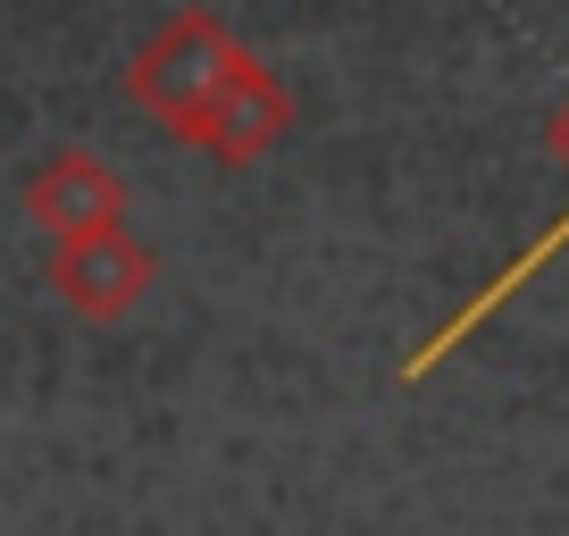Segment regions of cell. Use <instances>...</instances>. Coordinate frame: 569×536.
Returning a JSON list of instances; mask_svg holds the SVG:
<instances>
[{
  "label": "cell",
  "instance_id": "cell-1",
  "mask_svg": "<svg viewBox=\"0 0 569 536\" xmlns=\"http://www.w3.org/2000/svg\"><path fill=\"white\" fill-rule=\"evenodd\" d=\"M234 68H243L234 34H227L218 18H201V9H193V18H177L160 42H151V51L134 59V92H142L151 109H160V118L177 126V135H193V118L210 109V92L227 85Z\"/></svg>",
  "mask_w": 569,
  "mask_h": 536
},
{
  "label": "cell",
  "instance_id": "cell-2",
  "mask_svg": "<svg viewBox=\"0 0 569 536\" xmlns=\"http://www.w3.org/2000/svg\"><path fill=\"white\" fill-rule=\"evenodd\" d=\"M552 160H561V168H569V109H561V118H552ZM561 251H569V210H561V218H552V227H545V235H536V244H528V251H511V260H502V277H486V286H478V294H469V302H461V310H452V319H445V327H436V336H427V344H419V353H410V360H402V377H427V369H436V360H452V353H461V344H469V336H478V327H486V319H495V310H502V302H511V294H519V286H528V277H545V268H552V260H561Z\"/></svg>",
  "mask_w": 569,
  "mask_h": 536
},
{
  "label": "cell",
  "instance_id": "cell-3",
  "mask_svg": "<svg viewBox=\"0 0 569 536\" xmlns=\"http://www.w3.org/2000/svg\"><path fill=\"white\" fill-rule=\"evenodd\" d=\"M284 126H293V101H284V85L260 68V59H243V68H234L227 85L210 92V109L193 118V143H210L218 160H251V151L284 143Z\"/></svg>",
  "mask_w": 569,
  "mask_h": 536
},
{
  "label": "cell",
  "instance_id": "cell-4",
  "mask_svg": "<svg viewBox=\"0 0 569 536\" xmlns=\"http://www.w3.org/2000/svg\"><path fill=\"white\" fill-rule=\"evenodd\" d=\"M142 251L134 244H118L109 227H92V235H68V260H59V286H68V302H84V310H126L142 294Z\"/></svg>",
  "mask_w": 569,
  "mask_h": 536
},
{
  "label": "cell",
  "instance_id": "cell-5",
  "mask_svg": "<svg viewBox=\"0 0 569 536\" xmlns=\"http://www.w3.org/2000/svg\"><path fill=\"white\" fill-rule=\"evenodd\" d=\"M34 210L51 218L59 235H92V227H109V218H118V177H109V168H92V160H59L51 177H42Z\"/></svg>",
  "mask_w": 569,
  "mask_h": 536
}]
</instances>
